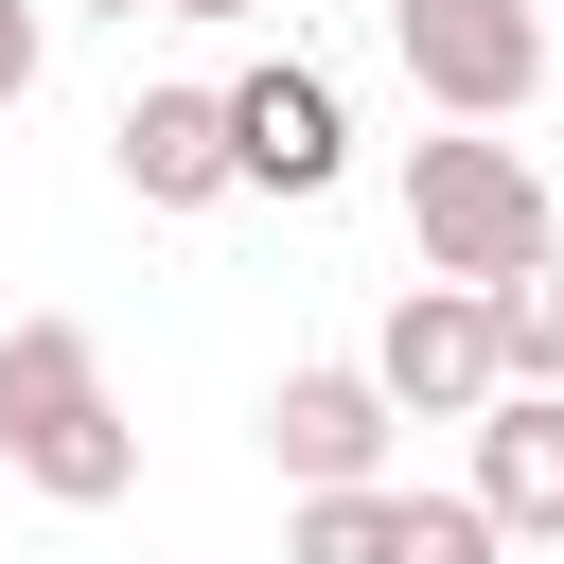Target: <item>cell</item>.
Here are the masks:
<instances>
[{
    "label": "cell",
    "mask_w": 564,
    "mask_h": 564,
    "mask_svg": "<svg viewBox=\"0 0 564 564\" xmlns=\"http://www.w3.org/2000/svg\"><path fill=\"white\" fill-rule=\"evenodd\" d=\"M0 458H18L53 511H123V494H141V423H123L88 317H0Z\"/></svg>",
    "instance_id": "6da1fadb"
},
{
    "label": "cell",
    "mask_w": 564,
    "mask_h": 564,
    "mask_svg": "<svg viewBox=\"0 0 564 564\" xmlns=\"http://www.w3.org/2000/svg\"><path fill=\"white\" fill-rule=\"evenodd\" d=\"M405 247H423L441 282H511V264H546V247H564V212H546L529 141L458 123V141H405Z\"/></svg>",
    "instance_id": "7a4b0ae2"
},
{
    "label": "cell",
    "mask_w": 564,
    "mask_h": 564,
    "mask_svg": "<svg viewBox=\"0 0 564 564\" xmlns=\"http://www.w3.org/2000/svg\"><path fill=\"white\" fill-rule=\"evenodd\" d=\"M388 53L441 123H511L546 88V0H388Z\"/></svg>",
    "instance_id": "3957f363"
},
{
    "label": "cell",
    "mask_w": 564,
    "mask_h": 564,
    "mask_svg": "<svg viewBox=\"0 0 564 564\" xmlns=\"http://www.w3.org/2000/svg\"><path fill=\"white\" fill-rule=\"evenodd\" d=\"M370 370H388V405L405 423H476L494 388H511V335H494V282H405L388 300V335H370Z\"/></svg>",
    "instance_id": "277c9868"
},
{
    "label": "cell",
    "mask_w": 564,
    "mask_h": 564,
    "mask_svg": "<svg viewBox=\"0 0 564 564\" xmlns=\"http://www.w3.org/2000/svg\"><path fill=\"white\" fill-rule=\"evenodd\" d=\"M511 529H494V494L458 476V494H388V476H352V494H300L282 511V564H494Z\"/></svg>",
    "instance_id": "5b68a950"
},
{
    "label": "cell",
    "mask_w": 564,
    "mask_h": 564,
    "mask_svg": "<svg viewBox=\"0 0 564 564\" xmlns=\"http://www.w3.org/2000/svg\"><path fill=\"white\" fill-rule=\"evenodd\" d=\"M388 423H405L388 370H370V352H317V370L264 388V476H282V494H352V476H388Z\"/></svg>",
    "instance_id": "8992f818"
},
{
    "label": "cell",
    "mask_w": 564,
    "mask_h": 564,
    "mask_svg": "<svg viewBox=\"0 0 564 564\" xmlns=\"http://www.w3.org/2000/svg\"><path fill=\"white\" fill-rule=\"evenodd\" d=\"M229 159H247V194H282V212H317V194L352 176V106H335V70H300V53H264V70H229Z\"/></svg>",
    "instance_id": "52a82bcc"
},
{
    "label": "cell",
    "mask_w": 564,
    "mask_h": 564,
    "mask_svg": "<svg viewBox=\"0 0 564 564\" xmlns=\"http://www.w3.org/2000/svg\"><path fill=\"white\" fill-rule=\"evenodd\" d=\"M106 159H123L141 212H212V194H247V159H229V88H141V106L106 123Z\"/></svg>",
    "instance_id": "ba28073f"
},
{
    "label": "cell",
    "mask_w": 564,
    "mask_h": 564,
    "mask_svg": "<svg viewBox=\"0 0 564 564\" xmlns=\"http://www.w3.org/2000/svg\"><path fill=\"white\" fill-rule=\"evenodd\" d=\"M476 494L511 546H564V388H494L476 405Z\"/></svg>",
    "instance_id": "9c48e42d"
},
{
    "label": "cell",
    "mask_w": 564,
    "mask_h": 564,
    "mask_svg": "<svg viewBox=\"0 0 564 564\" xmlns=\"http://www.w3.org/2000/svg\"><path fill=\"white\" fill-rule=\"evenodd\" d=\"M494 335H511V388H564V247L494 282Z\"/></svg>",
    "instance_id": "30bf717a"
},
{
    "label": "cell",
    "mask_w": 564,
    "mask_h": 564,
    "mask_svg": "<svg viewBox=\"0 0 564 564\" xmlns=\"http://www.w3.org/2000/svg\"><path fill=\"white\" fill-rule=\"evenodd\" d=\"M35 53H53V35H35V0H0V106L35 88Z\"/></svg>",
    "instance_id": "8fae6325"
},
{
    "label": "cell",
    "mask_w": 564,
    "mask_h": 564,
    "mask_svg": "<svg viewBox=\"0 0 564 564\" xmlns=\"http://www.w3.org/2000/svg\"><path fill=\"white\" fill-rule=\"evenodd\" d=\"M159 18H212V35H229V18H264V0H159Z\"/></svg>",
    "instance_id": "7c38bea8"
},
{
    "label": "cell",
    "mask_w": 564,
    "mask_h": 564,
    "mask_svg": "<svg viewBox=\"0 0 564 564\" xmlns=\"http://www.w3.org/2000/svg\"><path fill=\"white\" fill-rule=\"evenodd\" d=\"M88 18H159V0H88Z\"/></svg>",
    "instance_id": "4fadbf2b"
}]
</instances>
